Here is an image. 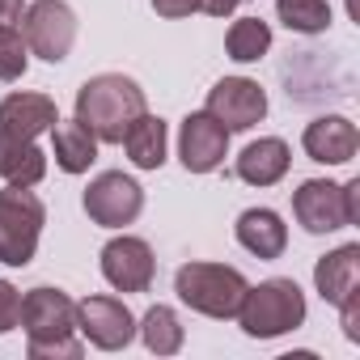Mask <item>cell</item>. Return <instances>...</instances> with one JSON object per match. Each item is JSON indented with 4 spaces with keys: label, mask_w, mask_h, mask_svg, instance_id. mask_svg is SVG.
<instances>
[{
    "label": "cell",
    "mask_w": 360,
    "mask_h": 360,
    "mask_svg": "<svg viewBox=\"0 0 360 360\" xmlns=\"http://www.w3.org/2000/svg\"><path fill=\"white\" fill-rule=\"evenodd\" d=\"M136 335L144 339V347H148L153 356H174V352H183V339H187L183 322H178V314H174L169 305H153V309L136 322Z\"/></svg>",
    "instance_id": "21"
},
{
    "label": "cell",
    "mask_w": 360,
    "mask_h": 360,
    "mask_svg": "<svg viewBox=\"0 0 360 360\" xmlns=\"http://www.w3.org/2000/svg\"><path fill=\"white\" fill-rule=\"evenodd\" d=\"M339 314H343V335H347L352 343H360V326H356V318H360V288H356L347 301H339Z\"/></svg>",
    "instance_id": "27"
},
{
    "label": "cell",
    "mask_w": 360,
    "mask_h": 360,
    "mask_svg": "<svg viewBox=\"0 0 360 360\" xmlns=\"http://www.w3.org/2000/svg\"><path fill=\"white\" fill-rule=\"evenodd\" d=\"M217 123H225V131H250L255 123L267 119V94L259 81L250 77H225L208 89V106H204Z\"/></svg>",
    "instance_id": "10"
},
{
    "label": "cell",
    "mask_w": 360,
    "mask_h": 360,
    "mask_svg": "<svg viewBox=\"0 0 360 360\" xmlns=\"http://www.w3.org/2000/svg\"><path fill=\"white\" fill-rule=\"evenodd\" d=\"M51 153L64 174H85L98 161V136L81 119H56L51 127Z\"/></svg>",
    "instance_id": "19"
},
{
    "label": "cell",
    "mask_w": 360,
    "mask_h": 360,
    "mask_svg": "<svg viewBox=\"0 0 360 360\" xmlns=\"http://www.w3.org/2000/svg\"><path fill=\"white\" fill-rule=\"evenodd\" d=\"M174 292L187 309L204 314V318H233L238 305H242V292H246V276L238 267H225V263H183L174 271Z\"/></svg>",
    "instance_id": "4"
},
{
    "label": "cell",
    "mask_w": 360,
    "mask_h": 360,
    "mask_svg": "<svg viewBox=\"0 0 360 360\" xmlns=\"http://www.w3.org/2000/svg\"><path fill=\"white\" fill-rule=\"evenodd\" d=\"M22 39L30 47V56L47 60V64H60L68 60L72 43H77V13L64 0H34L22 18Z\"/></svg>",
    "instance_id": "7"
},
{
    "label": "cell",
    "mask_w": 360,
    "mask_h": 360,
    "mask_svg": "<svg viewBox=\"0 0 360 360\" xmlns=\"http://www.w3.org/2000/svg\"><path fill=\"white\" fill-rule=\"evenodd\" d=\"M301 148H305V157L318 161V165H347V161L360 153V131H356V123L343 119V115H322V119L305 123Z\"/></svg>",
    "instance_id": "13"
},
{
    "label": "cell",
    "mask_w": 360,
    "mask_h": 360,
    "mask_svg": "<svg viewBox=\"0 0 360 360\" xmlns=\"http://www.w3.org/2000/svg\"><path fill=\"white\" fill-rule=\"evenodd\" d=\"M238 5H242V0H200V9H204V13H212V18H229Z\"/></svg>",
    "instance_id": "29"
},
{
    "label": "cell",
    "mask_w": 360,
    "mask_h": 360,
    "mask_svg": "<svg viewBox=\"0 0 360 360\" xmlns=\"http://www.w3.org/2000/svg\"><path fill=\"white\" fill-rule=\"evenodd\" d=\"M26 0H0V26H22Z\"/></svg>",
    "instance_id": "28"
},
{
    "label": "cell",
    "mask_w": 360,
    "mask_h": 360,
    "mask_svg": "<svg viewBox=\"0 0 360 360\" xmlns=\"http://www.w3.org/2000/svg\"><path fill=\"white\" fill-rule=\"evenodd\" d=\"M153 9H157V18H169V22H178V18H191V13H200V0H153Z\"/></svg>",
    "instance_id": "26"
},
{
    "label": "cell",
    "mask_w": 360,
    "mask_h": 360,
    "mask_svg": "<svg viewBox=\"0 0 360 360\" xmlns=\"http://www.w3.org/2000/svg\"><path fill=\"white\" fill-rule=\"evenodd\" d=\"M18 318H22V292H18V284L0 280V335L18 330Z\"/></svg>",
    "instance_id": "25"
},
{
    "label": "cell",
    "mask_w": 360,
    "mask_h": 360,
    "mask_svg": "<svg viewBox=\"0 0 360 360\" xmlns=\"http://www.w3.org/2000/svg\"><path fill=\"white\" fill-rule=\"evenodd\" d=\"M144 110V89L123 72H98L77 89V119L98 136V144H119Z\"/></svg>",
    "instance_id": "2"
},
{
    "label": "cell",
    "mask_w": 360,
    "mask_h": 360,
    "mask_svg": "<svg viewBox=\"0 0 360 360\" xmlns=\"http://www.w3.org/2000/svg\"><path fill=\"white\" fill-rule=\"evenodd\" d=\"M233 238L242 250H250L255 259H280L288 246V225L280 221V212L271 208H246L233 225Z\"/></svg>",
    "instance_id": "15"
},
{
    "label": "cell",
    "mask_w": 360,
    "mask_h": 360,
    "mask_svg": "<svg viewBox=\"0 0 360 360\" xmlns=\"http://www.w3.org/2000/svg\"><path fill=\"white\" fill-rule=\"evenodd\" d=\"M102 276L115 292H148L153 276H157L153 246L144 238H131V233L110 238L102 246Z\"/></svg>",
    "instance_id": "11"
},
{
    "label": "cell",
    "mask_w": 360,
    "mask_h": 360,
    "mask_svg": "<svg viewBox=\"0 0 360 360\" xmlns=\"http://www.w3.org/2000/svg\"><path fill=\"white\" fill-rule=\"evenodd\" d=\"M233 318L250 339H280L305 322V292L297 288V280H284V276L263 280L255 288L246 284Z\"/></svg>",
    "instance_id": "3"
},
{
    "label": "cell",
    "mask_w": 360,
    "mask_h": 360,
    "mask_svg": "<svg viewBox=\"0 0 360 360\" xmlns=\"http://www.w3.org/2000/svg\"><path fill=\"white\" fill-rule=\"evenodd\" d=\"M47 225V208L30 187H5L0 191V263L5 267H26L34 263L39 238Z\"/></svg>",
    "instance_id": "5"
},
{
    "label": "cell",
    "mask_w": 360,
    "mask_h": 360,
    "mask_svg": "<svg viewBox=\"0 0 360 360\" xmlns=\"http://www.w3.org/2000/svg\"><path fill=\"white\" fill-rule=\"evenodd\" d=\"M276 18L297 34H326L330 30L326 0H276Z\"/></svg>",
    "instance_id": "23"
},
{
    "label": "cell",
    "mask_w": 360,
    "mask_h": 360,
    "mask_svg": "<svg viewBox=\"0 0 360 360\" xmlns=\"http://www.w3.org/2000/svg\"><path fill=\"white\" fill-rule=\"evenodd\" d=\"M314 288L322 292V301H326V305L347 301V297L360 288V246H356V242H347V246H339V250L322 255V259H318V267H314Z\"/></svg>",
    "instance_id": "16"
},
{
    "label": "cell",
    "mask_w": 360,
    "mask_h": 360,
    "mask_svg": "<svg viewBox=\"0 0 360 360\" xmlns=\"http://www.w3.org/2000/svg\"><path fill=\"white\" fill-rule=\"evenodd\" d=\"M30 64V47L18 26H0V81H22Z\"/></svg>",
    "instance_id": "24"
},
{
    "label": "cell",
    "mask_w": 360,
    "mask_h": 360,
    "mask_svg": "<svg viewBox=\"0 0 360 360\" xmlns=\"http://www.w3.org/2000/svg\"><path fill=\"white\" fill-rule=\"evenodd\" d=\"M77 335L98 352H123L136 339V318L119 297H85L77 301Z\"/></svg>",
    "instance_id": "9"
},
{
    "label": "cell",
    "mask_w": 360,
    "mask_h": 360,
    "mask_svg": "<svg viewBox=\"0 0 360 360\" xmlns=\"http://www.w3.org/2000/svg\"><path fill=\"white\" fill-rule=\"evenodd\" d=\"M229 157V131L208 110H191L178 127V161L187 174H212Z\"/></svg>",
    "instance_id": "12"
},
{
    "label": "cell",
    "mask_w": 360,
    "mask_h": 360,
    "mask_svg": "<svg viewBox=\"0 0 360 360\" xmlns=\"http://www.w3.org/2000/svg\"><path fill=\"white\" fill-rule=\"evenodd\" d=\"M123 148H127V157H131V165L136 169H161L165 165V144H169V131H165V119H157V115H140L127 131H123V140H119Z\"/></svg>",
    "instance_id": "20"
},
{
    "label": "cell",
    "mask_w": 360,
    "mask_h": 360,
    "mask_svg": "<svg viewBox=\"0 0 360 360\" xmlns=\"http://www.w3.org/2000/svg\"><path fill=\"white\" fill-rule=\"evenodd\" d=\"M60 119L56 102L47 94H9L5 102H0V127L13 131V136H26V140H39L43 131H51Z\"/></svg>",
    "instance_id": "17"
},
{
    "label": "cell",
    "mask_w": 360,
    "mask_h": 360,
    "mask_svg": "<svg viewBox=\"0 0 360 360\" xmlns=\"http://www.w3.org/2000/svg\"><path fill=\"white\" fill-rule=\"evenodd\" d=\"M225 51L238 64H259L271 51V26L263 18H238L225 34Z\"/></svg>",
    "instance_id": "22"
},
{
    "label": "cell",
    "mask_w": 360,
    "mask_h": 360,
    "mask_svg": "<svg viewBox=\"0 0 360 360\" xmlns=\"http://www.w3.org/2000/svg\"><path fill=\"white\" fill-rule=\"evenodd\" d=\"M81 208H85V217L94 225L123 229V225H131L144 212V187L136 183V178H127L123 169H106V174H98L94 183L85 187Z\"/></svg>",
    "instance_id": "6"
},
{
    "label": "cell",
    "mask_w": 360,
    "mask_h": 360,
    "mask_svg": "<svg viewBox=\"0 0 360 360\" xmlns=\"http://www.w3.org/2000/svg\"><path fill=\"white\" fill-rule=\"evenodd\" d=\"M292 217L305 233H335L352 225L347 212V187L330 183V178H305L292 191Z\"/></svg>",
    "instance_id": "8"
},
{
    "label": "cell",
    "mask_w": 360,
    "mask_h": 360,
    "mask_svg": "<svg viewBox=\"0 0 360 360\" xmlns=\"http://www.w3.org/2000/svg\"><path fill=\"white\" fill-rule=\"evenodd\" d=\"M43 174H47V153L34 140L0 127V178L13 187H39Z\"/></svg>",
    "instance_id": "18"
},
{
    "label": "cell",
    "mask_w": 360,
    "mask_h": 360,
    "mask_svg": "<svg viewBox=\"0 0 360 360\" xmlns=\"http://www.w3.org/2000/svg\"><path fill=\"white\" fill-rule=\"evenodd\" d=\"M292 165V148L280 136H259L238 153V178L250 187H276Z\"/></svg>",
    "instance_id": "14"
},
{
    "label": "cell",
    "mask_w": 360,
    "mask_h": 360,
    "mask_svg": "<svg viewBox=\"0 0 360 360\" xmlns=\"http://www.w3.org/2000/svg\"><path fill=\"white\" fill-rule=\"evenodd\" d=\"M18 326L26 330L30 360H77L85 352V339L77 335V301L60 288H30Z\"/></svg>",
    "instance_id": "1"
}]
</instances>
